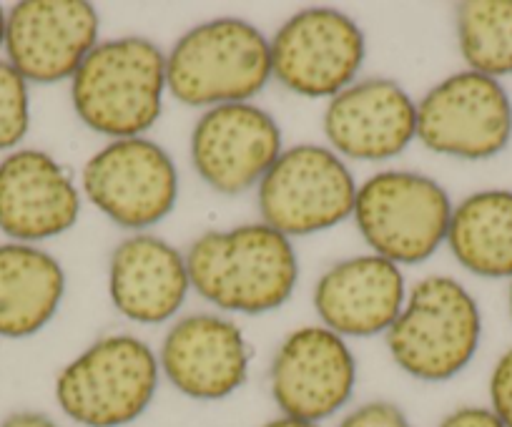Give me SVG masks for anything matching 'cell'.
<instances>
[{"label": "cell", "instance_id": "cell-8", "mask_svg": "<svg viewBox=\"0 0 512 427\" xmlns=\"http://www.w3.org/2000/svg\"><path fill=\"white\" fill-rule=\"evenodd\" d=\"M417 139L430 151L465 161L502 154L512 139V101L497 78L462 71L425 93Z\"/></svg>", "mask_w": 512, "mask_h": 427}, {"label": "cell", "instance_id": "cell-23", "mask_svg": "<svg viewBox=\"0 0 512 427\" xmlns=\"http://www.w3.org/2000/svg\"><path fill=\"white\" fill-rule=\"evenodd\" d=\"M490 410L502 425L512 427V350H507L492 367Z\"/></svg>", "mask_w": 512, "mask_h": 427}, {"label": "cell", "instance_id": "cell-2", "mask_svg": "<svg viewBox=\"0 0 512 427\" xmlns=\"http://www.w3.org/2000/svg\"><path fill=\"white\" fill-rule=\"evenodd\" d=\"M164 91L166 56L139 36L98 43L71 78L78 119L113 141L149 131L161 116Z\"/></svg>", "mask_w": 512, "mask_h": 427}, {"label": "cell", "instance_id": "cell-20", "mask_svg": "<svg viewBox=\"0 0 512 427\" xmlns=\"http://www.w3.org/2000/svg\"><path fill=\"white\" fill-rule=\"evenodd\" d=\"M447 244L467 272L512 279V191L470 194L452 209Z\"/></svg>", "mask_w": 512, "mask_h": 427}, {"label": "cell", "instance_id": "cell-14", "mask_svg": "<svg viewBox=\"0 0 512 427\" xmlns=\"http://www.w3.org/2000/svg\"><path fill=\"white\" fill-rule=\"evenodd\" d=\"M324 134L349 159H392L417 136V106L397 81L367 78L329 98Z\"/></svg>", "mask_w": 512, "mask_h": 427}, {"label": "cell", "instance_id": "cell-6", "mask_svg": "<svg viewBox=\"0 0 512 427\" xmlns=\"http://www.w3.org/2000/svg\"><path fill=\"white\" fill-rule=\"evenodd\" d=\"M452 219L445 186L415 171H379L357 189L354 222L374 254L392 264L430 259Z\"/></svg>", "mask_w": 512, "mask_h": 427}, {"label": "cell", "instance_id": "cell-12", "mask_svg": "<svg viewBox=\"0 0 512 427\" xmlns=\"http://www.w3.org/2000/svg\"><path fill=\"white\" fill-rule=\"evenodd\" d=\"M282 156V129L251 103L214 106L191 131L194 169L214 191L244 194L267 176Z\"/></svg>", "mask_w": 512, "mask_h": 427}, {"label": "cell", "instance_id": "cell-29", "mask_svg": "<svg viewBox=\"0 0 512 427\" xmlns=\"http://www.w3.org/2000/svg\"><path fill=\"white\" fill-rule=\"evenodd\" d=\"M510 312H512V287H510Z\"/></svg>", "mask_w": 512, "mask_h": 427}, {"label": "cell", "instance_id": "cell-4", "mask_svg": "<svg viewBox=\"0 0 512 427\" xmlns=\"http://www.w3.org/2000/svg\"><path fill=\"white\" fill-rule=\"evenodd\" d=\"M482 314L457 279L435 274L415 284L402 314L387 330L392 360L422 382L460 375L477 355Z\"/></svg>", "mask_w": 512, "mask_h": 427}, {"label": "cell", "instance_id": "cell-7", "mask_svg": "<svg viewBox=\"0 0 512 427\" xmlns=\"http://www.w3.org/2000/svg\"><path fill=\"white\" fill-rule=\"evenodd\" d=\"M357 184L332 149L314 144L282 151L259 181V211L284 237H309L354 214Z\"/></svg>", "mask_w": 512, "mask_h": 427}, {"label": "cell", "instance_id": "cell-19", "mask_svg": "<svg viewBox=\"0 0 512 427\" xmlns=\"http://www.w3.org/2000/svg\"><path fill=\"white\" fill-rule=\"evenodd\" d=\"M66 292L63 267L31 244L0 247V337L23 340L56 317Z\"/></svg>", "mask_w": 512, "mask_h": 427}, {"label": "cell", "instance_id": "cell-21", "mask_svg": "<svg viewBox=\"0 0 512 427\" xmlns=\"http://www.w3.org/2000/svg\"><path fill=\"white\" fill-rule=\"evenodd\" d=\"M457 43L470 71L497 81L512 76V0L460 3Z\"/></svg>", "mask_w": 512, "mask_h": 427}, {"label": "cell", "instance_id": "cell-1", "mask_svg": "<svg viewBox=\"0 0 512 427\" xmlns=\"http://www.w3.org/2000/svg\"><path fill=\"white\" fill-rule=\"evenodd\" d=\"M196 294L226 312L264 314L292 297L299 262L292 242L267 224L206 232L186 254Z\"/></svg>", "mask_w": 512, "mask_h": 427}, {"label": "cell", "instance_id": "cell-22", "mask_svg": "<svg viewBox=\"0 0 512 427\" xmlns=\"http://www.w3.org/2000/svg\"><path fill=\"white\" fill-rule=\"evenodd\" d=\"M31 126L28 81L8 61H0V151L23 141Z\"/></svg>", "mask_w": 512, "mask_h": 427}, {"label": "cell", "instance_id": "cell-25", "mask_svg": "<svg viewBox=\"0 0 512 427\" xmlns=\"http://www.w3.org/2000/svg\"><path fill=\"white\" fill-rule=\"evenodd\" d=\"M437 427H505L490 407H460L450 412Z\"/></svg>", "mask_w": 512, "mask_h": 427}, {"label": "cell", "instance_id": "cell-5", "mask_svg": "<svg viewBox=\"0 0 512 427\" xmlns=\"http://www.w3.org/2000/svg\"><path fill=\"white\" fill-rule=\"evenodd\" d=\"M159 372L154 350L139 337H103L63 367L58 407L83 427L131 425L154 402Z\"/></svg>", "mask_w": 512, "mask_h": 427}, {"label": "cell", "instance_id": "cell-11", "mask_svg": "<svg viewBox=\"0 0 512 427\" xmlns=\"http://www.w3.org/2000/svg\"><path fill=\"white\" fill-rule=\"evenodd\" d=\"M357 385L352 350L327 327H302L277 350L269 372L272 397L284 417L314 422L337 415Z\"/></svg>", "mask_w": 512, "mask_h": 427}, {"label": "cell", "instance_id": "cell-27", "mask_svg": "<svg viewBox=\"0 0 512 427\" xmlns=\"http://www.w3.org/2000/svg\"><path fill=\"white\" fill-rule=\"evenodd\" d=\"M262 427H319L314 422H304V420H294V417H277V420H269L267 425Z\"/></svg>", "mask_w": 512, "mask_h": 427}, {"label": "cell", "instance_id": "cell-17", "mask_svg": "<svg viewBox=\"0 0 512 427\" xmlns=\"http://www.w3.org/2000/svg\"><path fill=\"white\" fill-rule=\"evenodd\" d=\"M314 307L334 335L372 337L387 332L405 307L400 267L377 254L334 264L314 287Z\"/></svg>", "mask_w": 512, "mask_h": 427}, {"label": "cell", "instance_id": "cell-16", "mask_svg": "<svg viewBox=\"0 0 512 427\" xmlns=\"http://www.w3.org/2000/svg\"><path fill=\"white\" fill-rule=\"evenodd\" d=\"M159 365L181 395L224 400L246 382L249 347L231 319L189 314L166 335Z\"/></svg>", "mask_w": 512, "mask_h": 427}, {"label": "cell", "instance_id": "cell-28", "mask_svg": "<svg viewBox=\"0 0 512 427\" xmlns=\"http://www.w3.org/2000/svg\"><path fill=\"white\" fill-rule=\"evenodd\" d=\"M6 21H8V16L3 13V8H0V48L6 46Z\"/></svg>", "mask_w": 512, "mask_h": 427}, {"label": "cell", "instance_id": "cell-13", "mask_svg": "<svg viewBox=\"0 0 512 427\" xmlns=\"http://www.w3.org/2000/svg\"><path fill=\"white\" fill-rule=\"evenodd\" d=\"M98 13L83 0H26L6 21L8 63L33 83L76 76L98 46Z\"/></svg>", "mask_w": 512, "mask_h": 427}, {"label": "cell", "instance_id": "cell-9", "mask_svg": "<svg viewBox=\"0 0 512 427\" xmlns=\"http://www.w3.org/2000/svg\"><path fill=\"white\" fill-rule=\"evenodd\" d=\"M83 191L118 227L146 229L174 211L179 174L154 141L118 139L88 159Z\"/></svg>", "mask_w": 512, "mask_h": 427}, {"label": "cell", "instance_id": "cell-26", "mask_svg": "<svg viewBox=\"0 0 512 427\" xmlns=\"http://www.w3.org/2000/svg\"><path fill=\"white\" fill-rule=\"evenodd\" d=\"M0 427H61L56 420H51L43 412H16L0 422Z\"/></svg>", "mask_w": 512, "mask_h": 427}, {"label": "cell", "instance_id": "cell-10", "mask_svg": "<svg viewBox=\"0 0 512 427\" xmlns=\"http://www.w3.org/2000/svg\"><path fill=\"white\" fill-rule=\"evenodd\" d=\"M272 76L304 98H334L349 88L364 63V33L347 13L307 8L277 31Z\"/></svg>", "mask_w": 512, "mask_h": 427}, {"label": "cell", "instance_id": "cell-18", "mask_svg": "<svg viewBox=\"0 0 512 427\" xmlns=\"http://www.w3.org/2000/svg\"><path fill=\"white\" fill-rule=\"evenodd\" d=\"M186 257L151 234L128 237L113 249L108 292L118 312L131 322L159 325L174 317L189 294Z\"/></svg>", "mask_w": 512, "mask_h": 427}, {"label": "cell", "instance_id": "cell-15", "mask_svg": "<svg viewBox=\"0 0 512 427\" xmlns=\"http://www.w3.org/2000/svg\"><path fill=\"white\" fill-rule=\"evenodd\" d=\"M81 214V194L46 151L21 149L0 161V232L21 244L68 232Z\"/></svg>", "mask_w": 512, "mask_h": 427}, {"label": "cell", "instance_id": "cell-3", "mask_svg": "<svg viewBox=\"0 0 512 427\" xmlns=\"http://www.w3.org/2000/svg\"><path fill=\"white\" fill-rule=\"evenodd\" d=\"M272 78V48L246 21L201 23L166 56V88L186 106L246 103Z\"/></svg>", "mask_w": 512, "mask_h": 427}, {"label": "cell", "instance_id": "cell-24", "mask_svg": "<svg viewBox=\"0 0 512 427\" xmlns=\"http://www.w3.org/2000/svg\"><path fill=\"white\" fill-rule=\"evenodd\" d=\"M337 427H412V422L392 402H367L349 412Z\"/></svg>", "mask_w": 512, "mask_h": 427}]
</instances>
